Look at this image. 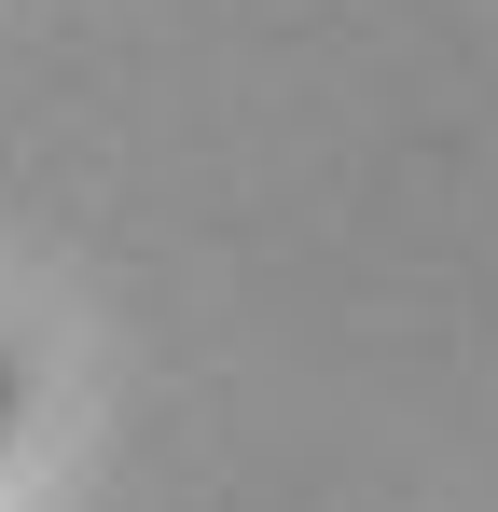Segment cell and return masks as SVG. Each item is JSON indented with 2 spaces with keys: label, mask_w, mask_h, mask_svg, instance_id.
I'll return each instance as SVG.
<instances>
[{
  "label": "cell",
  "mask_w": 498,
  "mask_h": 512,
  "mask_svg": "<svg viewBox=\"0 0 498 512\" xmlns=\"http://www.w3.org/2000/svg\"><path fill=\"white\" fill-rule=\"evenodd\" d=\"M0 429H14V346H0Z\"/></svg>",
  "instance_id": "cell-1"
}]
</instances>
